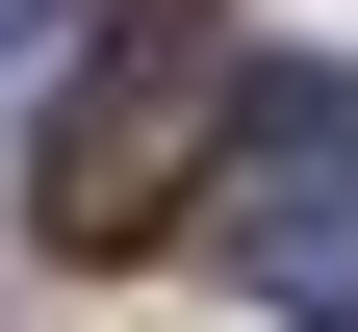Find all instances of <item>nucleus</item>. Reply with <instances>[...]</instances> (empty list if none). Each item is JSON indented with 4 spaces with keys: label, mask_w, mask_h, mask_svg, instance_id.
<instances>
[{
    "label": "nucleus",
    "mask_w": 358,
    "mask_h": 332,
    "mask_svg": "<svg viewBox=\"0 0 358 332\" xmlns=\"http://www.w3.org/2000/svg\"><path fill=\"white\" fill-rule=\"evenodd\" d=\"M52 26H77V0H0V77H26V52H52Z\"/></svg>",
    "instance_id": "obj_4"
},
{
    "label": "nucleus",
    "mask_w": 358,
    "mask_h": 332,
    "mask_svg": "<svg viewBox=\"0 0 358 332\" xmlns=\"http://www.w3.org/2000/svg\"><path fill=\"white\" fill-rule=\"evenodd\" d=\"M179 52H205V0H179L154 52H128V77H103V103H77V128H52V256H128V230H154V205H179V179H205V128H179Z\"/></svg>",
    "instance_id": "obj_1"
},
{
    "label": "nucleus",
    "mask_w": 358,
    "mask_h": 332,
    "mask_svg": "<svg viewBox=\"0 0 358 332\" xmlns=\"http://www.w3.org/2000/svg\"><path fill=\"white\" fill-rule=\"evenodd\" d=\"M128 26H179V0H128Z\"/></svg>",
    "instance_id": "obj_5"
},
{
    "label": "nucleus",
    "mask_w": 358,
    "mask_h": 332,
    "mask_svg": "<svg viewBox=\"0 0 358 332\" xmlns=\"http://www.w3.org/2000/svg\"><path fill=\"white\" fill-rule=\"evenodd\" d=\"M307 179H358V52H256L205 103V179L179 205H307Z\"/></svg>",
    "instance_id": "obj_2"
},
{
    "label": "nucleus",
    "mask_w": 358,
    "mask_h": 332,
    "mask_svg": "<svg viewBox=\"0 0 358 332\" xmlns=\"http://www.w3.org/2000/svg\"><path fill=\"white\" fill-rule=\"evenodd\" d=\"M205 256H231L256 307H307V332H358V179H307V205H205Z\"/></svg>",
    "instance_id": "obj_3"
}]
</instances>
